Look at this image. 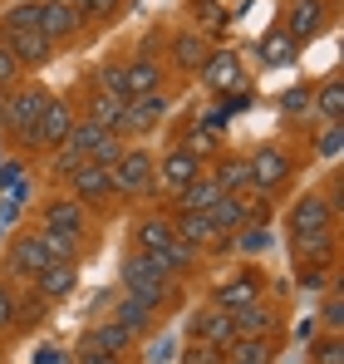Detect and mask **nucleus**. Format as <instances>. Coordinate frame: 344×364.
Here are the masks:
<instances>
[{"label":"nucleus","instance_id":"nucleus-1","mask_svg":"<svg viewBox=\"0 0 344 364\" xmlns=\"http://www.w3.org/2000/svg\"><path fill=\"white\" fill-rule=\"evenodd\" d=\"M118 281H123L128 296L148 301L158 315H172V310L182 305V281L158 261V251H138V246H128L123 261H118Z\"/></svg>","mask_w":344,"mask_h":364},{"label":"nucleus","instance_id":"nucleus-2","mask_svg":"<svg viewBox=\"0 0 344 364\" xmlns=\"http://www.w3.org/2000/svg\"><path fill=\"white\" fill-rule=\"evenodd\" d=\"M45 104H50V89L40 79H20L15 89H5V128H0V138H5V148L15 158H35L40 153L35 148V128H40Z\"/></svg>","mask_w":344,"mask_h":364},{"label":"nucleus","instance_id":"nucleus-3","mask_svg":"<svg viewBox=\"0 0 344 364\" xmlns=\"http://www.w3.org/2000/svg\"><path fill=\"white\" fill-rule=\"evenodd\" d=\"M109 173H114V197L128 207H148L158 197V153L148 143H128Z\"/></svg>","mask_w":344,"mask_h":364},{"label":"nucleus","instance_id":"nucleus-4","mask_svg":"<svg viewBox=\"0 0 344 364\" xmlns=\"http://www.w3.org/2000/svg\"><path fill=\"white\" fill-rule=\"evenodd\" d=\"M246 163H251V192L256 197H266V202H276L281 192H286L295 173H300V153L290 148V143H261V148H251L246 153Z\"/></svg>","mask_w":344,"mask_h":364},{"label":"nucleus","instance_id":"nucleus-5","mask_svg":"<svg viewBox=\"0 0 344 364\" xmlns=\"http://www.w3.org/2000/svg\"><path fill=\"white\" fill-rule=\"evenodd\" d=\"M281 232H286V242L320 237V232H340V207H335L320 187H305L300 197H290L286 217H281Z\"/></svg>","mask_w":344,"mask_h":364},{"label":"nucleus","instance_id":"nucleus-6","mask_svg":"<svg viewBox=\"0 0 344 364\" xmlns=\"http://www.w3.org/2000/svg\"><path fill=\"white\" fill-rule=\"evenodd\" d=\"M94 222H99V217H94L89 207H79L64 187H55V192L40 202V212H35V227H45V232H55V237H69V242H79V246L94 237Z\"/></svg>","mask_w":344,"mask_h":364},{"label":"nucleus","instance_id":"nucleus-7","mask_svg":"<svg viewBox=\"0 0 344 364\" xmlns=\"http://www.w3.org/2000/svg\"><path fill=\"white\" fill-rule=\"evenodd\" d=\"M50 266V251L40 242V227H20L15 237H5V251H0V276L15 281V286H30L40 271Z\"/></svg>","mask_w":344,"mask_h":364},{"label":"nucleus","instance_id":"nucleus-8","mask_svg":"<svg viewBox=\"0 0 344 364\" xmlns=\"http://www.w3.org/2000/svg\"><path fill=\"white\" fill-rule=\"evenodd\" d=\"M340 20V5L335 0H286V15H281V30L295 50L315 45L320 35H330Z\"/></svg>","mask_w":344,"mask_h":364},{"label":"nucleus","instance_id":"nucleus-9","mask_svg":"<svg viewBox=\"0 0 344 364\" xmlns=\"http://www.w3.org/2000/svg\"><path fill=\"white\" fill-rule=\"evenodd\" d=\"M172 109H177V94H172V89L138 94V99L123 104V123H118V133H123L128 143H148V133L163 128V123L172 119Z\"/></svg>","mask_w":344,"mask_h":364},{"label":"nucleus","instance_id":"nucleus-10","mask_svg":"<svg viewBox=\"0 0 344 364\" xmlns=\"http://www.w3.org/2000/svg\"><path fill=\"white\" fill-rule=\"evenodd\" d=\"M261 296H271V281H266V271H261L256 261H241L236 271L217 276V281L207 286V301L222 305V310H241V305L261 301Z\"/></svg>","mask_w":344,"mask_h":364},{"label":"nucleus","instance_id":"nucleus-11","mask_svg":"<svg viewBox=\"0 0 344 364\" xmlns=\"http://www.w3.org/2000/svg\"><path fill=\"white\" fill-rule=\"evenodd\" d=\"M197 79H202V89H207L212 99H227V94L251 89L246 60H241V50H231V45H212L207 60H202V69H197Z\"/></svg>","mask_w":344,"mask_h":364},{"label":"nucleus","instance_id":"nucleus-12","mask_svg":"<svg viewBox=\"0 0 344 364\" xmlns=\"http://www.w3.org/2000/svg\"><path fill=\"white\" fill-rule=\"evenodd\" d=\"M207 50H212V40L197 25H172V30H163V64H168V74H177V79H192L202 69V60H207Z\"/></svg>","mask_w":344,"mask_h":364},{"label":"nucleus","instance_id":"nucleus-13","mask_svg":"<svg viewBox=\"0 0 344 364\" xmlns=\"http://www.w3.org/2000/svg\"><path fill=\"white\" fill-rule=\"evenodd\" d=\"M40 35L55 50H79L84 35H89V20L79 15L74 0H40Z\"/></svg>","mask_w":344,"mask_h":364},{"label":"nucleus","instance_id":"nucleus-14","mask_svg":"<svg viewBox=\"0 0 344 364\" xmlns=\"http://www.w3.org/2000/svg\"><path fill=\"white\" fill-rule=\"evenodd\" d=\"M64 192L79 202V207H89L94 217H104L109 207H114V173L109 168H99V163H79L69 178H64Z\"/></svg>","mask_w":344,"mask_h":364},{"label":"nucleus","instance_id":"nucleus-15","mask_svg":"<svg viewBox=\"0 0 344 364\" xmlns=\"http://www.w3.org/2000/svg\"><path fill=\"white\" fill-rule=\"evenodd\" d=\"M172 232H177V242H187L202 256H231V237L217 232L212 212H172Z\"/></svg>","mask_w":344,"mask_h":364},{"label":"nucleus","instance_id":"nucleus-16","mask_svg":"<svg viewBox=\"0 0 344 364\" xmlns=\"http://www.w3.org/2000/svg\"><path fill=\"white\" fill-rule=\"evenodd\" d=\"M143 340L133 335V330H123L114 315H99L84 335H79V345L74 350H84V355H118V360H133V350H138Z\"/></svg>","mask_w":344,"mask_h":364},{"label":"nucleus","instance_id":"nucleus-17","mask_svg":"<svg viewBox=\"0 0 344 364\" xmlns=\"http://www.w3.org/2000/svg\"><path fill=\"white\" fill-rule=\"evenodd\" d=\"M207 212H212L217 232H222V237H231V232H241L251 217H266V212H271V202H266V197H256V192H222Z\"/></svg>","mask_w":344,"mask_h":364},{"label":"nucleus","instance_id":"nucleus-18","mask_svg":"<svg viewBox=\"0 0 344 364\" xmlns=\"http://www.w3.org/2000/svg\"><path fill=\"white\" fill-rule=\"evenodd\" d=\"M202 168H207V163H202V158H197V153H192L187 143H177V138H172L168 148L158 153V192L177 197V192H182L187 182L202 173Z\"/></svg>","mask_w":344,"mask_h":364},{"label":"nucleus","instance_id":"nucleus-19","mask_svg":"<svg viewBox=\"0 0 344 364\" xmlns=\"http://www.w3.org/2000/svg\"><path fill=\"white\" fill-rule=\"evenodd\" d=\"M168 64L163 55H148V50H133L128 60H123V94L128 99H138V94H153V89H168Z\"/></svg>","mask_w":344,"mask_h":364},{"label":"nucleus","instance_id":"nucleus-20","mask_svg":"<svg viewBox=\"0 0 344 364\" xmlns=\"http://www.w3.org/2000/svg\"><path fill=\"white\" fill-rule=\"evenodd\" d=\"M79 119V109H74V94H50V104H45V114H40V128H35V148L40 153H50L64 143V133L74 128Z\"/></svg>","mask_w":344,"mask_h":364},{"label":"nucleus","instance_id":"nucleus-21","mask_svg":"<svg viewBox=\"0 0 344 364\" xmlns=\"http://www.w3.org/2000/svg\"><path fill=\"white\" fill-rule=\"evenodd\" d=\"M231 320H236V335H281V325H286V310L281 301H271V296H261V301L241 305V310H231Z\"/></svg>","mask_w":344,"mask_h":364},{"label":"nucleus","instance_id":"nucleus-22","mask_svg":"<svg viewBox=\"0 0 344 364\" xmlns=\"http://www.w3.org/2000/svg\"><path fill=\"white\" fill-rule=\"evenodd\" d=\"M30 291H35L45 305L69 301V296L79 291V261H50V266H45V271L30 281Z\"/></svg>","mask_w":344,"mask_h":364},{"label":"nucleus","instance_id":"nucleus-23","mask_svg":"<svg viewBox=\"0 0 344 364\" xmlns=\"http://www.w3.org/2000/svg\"><path fill=\"white\" fill-rule=\"evenodd\" d=\"M128 237H133L138 251H163V246L177 237V232H172V212H168V207H143V212L133 217Z\"/></svg>","mask_w":344,"mask_h":364},{"label":"nucleus","instance_id":"nucleus-24","mask_svg":"<svg viewBox=\"0 0 344 364\" xmlns=\"http://www.w3.org/2000/svg\"><path fill=\"white\" fill-rule=\"evenodd\" d=\"M187 335H197V340H207V345H222L227 350L231 340H236V320H231V310L222 305H197L192 310V320H187Z\"/></svg>","mask_w":344,"mask_h":364},{"label":"nucleus","instance_id":"nucleus-25","mask_svg":"<svg viewBox=\"0 0 344 364\" xmlns=\"http://www.w3.org/2000/svg\"><path fill=\"white\" fill-rule=\"evenodd\" d=\"M123 94H109V89H94V84H84V94H79V119H89V123H99V128H114L118 133V123H123Z\"/></svg>","mask_w":344,"mask_h":364},{"label":"nucleus","instance_id":"nucleus-26","mask_svg":"<svg viewBox=\"0 0 344 364\" xmlns=\"http://www.w3.org/2000/svg\"><path fill=\"white\" fill-rule=\"evenodd\" d=\"M0 40L10 45V55L20 60V69H25V74L50 69V64H55V55H59V50L45 40V35H40V30H20V35H0Z\"/></svg>","mask_w":344,"mask_h":364},{"label":"nucleus","instance_id":"nucleus-27","mask_svg":"<svg viewBox=\"0 0 344 364\" xmlns=\"http://www.w3.org/2000/svg\"><path fill=\"white\" fill-rule=\"evenodd\" d=\"M109 315H114V320L123 325V330H133L138 340H148L153 330H163V315H158V310H153L148 301H138V296H128V291H123V296L114 301V310H109Z\"/></svg>","mask_w":344,"mask_h":364},{"label":"nucleus","instance_id":"nucleus-28","mask_svg":"<svg viewBox=\"0 0 344 364\" xmlns=\"http://www.w3.org/2000/svg\"><path fill=\"white\" fill-rule=\"evenodd\" d=\"M276 246V222H271V212L266 217H251L241 232H231V256H241V261H256L261 251H271Z\"/></svg>","mask_w":344,"mask_h":364},{"label":"nucleus","instance_id":"nucleus-29","mask_svg":"<svg viewBox=\"0 0 344 364\" xmlns=\"http://www.w3.org/2000/svg\"><path fill=\"white\" fill-rule=\"evenodd\" d=\"M207 173L217 178L222 192H251V163H246V153H236V148H222V153L207 163Z\"/></svg>","mask_w":344,"mask_h":364},{"label":"nucleus","instance_id":"nucleus-30","mask_svg":"<svg viewBox=\"0 0 344 364\" xmlns=\"http://www.w3.org/2000/svg\"><path fill=\"white\" fill-rule=\"evenodd\" d=\"M335 256H340V232H320V237L290 242V261L295 266H330L335 271Z\"/></svg>","mask_w":344,"mask_h":364},{"label":"nucleus","instance_id":"nucleus-31","mask_svg":"<svg viewBox=\"0 0 344 364\" xmlns=\"http://www.w3.org/2000/svg\"><path fill=\"white\" fill-rule=\"evenodd\" d=\"M310 109H315V123H344V79L340 74H325L310 89Z\"/></svg>","mask_w":344,"mask_h":364},{"label":"nucleus","instance_id":"nucleus-32","mask_svg":"<svg viewBox=\"0 0 344 364\" xmlns=\"http://www.w3.org/2000/svg\"><path fill=\"white\" fill-rule=\"evenodd\" d=\"M310 89H315V84H310V79H300V84H290L286 94L276 99V109H281V123H286V128H305V133L315 128V109H310Z\"/></svg>","mask_w":344,"mask_h":364},{"label":"nucleus","instance_id":"nucleus-33","mask_svg":"<svg viewBox=\"0 0 344 364\" xmlns=\"http://www.w3.org/2000/svg\"><path fill=\"white\" fill-rule=\"evenodd\" d=\"M305 153H310V163L335 168V163H340V153H344V123H315V128H310Z\"/></svg>","mask_w":344,"mask_h":364},{"label":"nucleus","instance_id":"nucleus-34","mask_svg":"<svg viewBox=\"0 0 344 364\" xmlns=\"http://www.w3.org/2000/svg\"><path fill=\"white\" fill-rule=\"evenodd\" d=\"M227 364H276V340L271 335H236L227 345Z\"/></svg>","mask_w":344,"mask_h":364},{"label":"nucleus","instance_id":"nucleus-35","mask_svg":"<svg viewBox=\"0 0 344 364\" xmlns=\"http://www.w3.org/2000/svg\"><path fill=\"white\" fill-rule=\"evenodd\" d=\"M177 143H187V148H192V153H197L202 163H212V158H217V153L227 148L222 128H207L202 119H192V128H182V133H177Z\"/></svg>","mask_w":344,"mask_h":364},{"label":"nucleus","instance_id":"nucleus-36","mask_svg":"<svg viewBox=\"0 0 344 364\" xmlns=\"http://www.w3.org/2000/svg\"><path fill=\"white\" fill-rule=\"evenodd\" d=\"M40 30V0H5L0 5V35Z\"/></svg>","mask_w":344,"mask_h":364},{"label":"nucleus","instance_id":"nucleus-37","mask_svg":"<svg viewBox=\"0 0 344 364\" xmlns=\"http://www.w3.org/2000/svg\"><path fill=\"white\" fill-rule=\"evenodd\" d=\"M256 55H261V64H271V69H286V64H295V55H300V50L290 45V40H286V30L276 25V30H266V35H261Z\"/></svg>","mask_w":344,"mask_h":364},{"label":"nucleus","instance_id":"nucleus-38","mask_svg":"<svg viewBox=\"0 0 344 364\" xmlns=\"http://www.w3.org/2000/svg\"><path fill=\"white\" fill-rule=\"evenodd\" d=\"M74 5H79V15L89 20V35L118 25V20H123V10H128V0H74Z\"/></svg>","mask_w":344,"mask_h":364},{"label":"nucleus","instance_id":"nucleus-39","mask_svg":"<svg viewBox=\"0 0 344 364\" xmlns=\"http://www.w3.org/2000/svg\"><path fill=\"white\" fill-rule=\"evenodd\" d=\"M158 261L168 266V271L177 276V281H187V276H192V271L202 266V251H192L187 242H177V237H172V242L163 246V251H158Z\"/></svg>","mask_w":344,"mask_h":364},{"label":"nucleus","instance_id":"nucleus-40","mask_svg":"<svg viewBox=\"0 0 344 364\" xmlns=\"http://www.w3.org/2000/svg\"><path fill=\"white\" fill-rule=\"evenodd\" d=\"M187 10H192V20H187V25H197L207 40H217V35H222V25H227V10H222L217 0H187Z\"/></svg>","mask_w":344,"mask_h":364},{"label":"nucleus","instance_id":"nucleus-41","mask_svg":"<svg viewBox=\"0 0 344 364\" xmlns=\"http://www.w3.org/2000/svg\"><path fill=\"white\" fill-rule=\"evenodd\" d=\"M20 335V286L0 276V340Z\"/></svg>","mask_w":344,"mask_h":364},{"label":"nucleus","instance_id":"nucleus-42","mask_svg":"<svg viewBox=\"0 0 344 364\" xmlns=\"http://www.w3.org/2000/svg\"><path fill=\"white\" fill-rule=\"evenodd\" d=\"M320 296H325V301H320V320H315V325L340 335V330H344V291H340V281H330Z\"/></svg>","mask_w":344,"mask_h":364},{"label":"nucleus","instance_id":"nucleus-43","mask_svg":"<svg viewBox=\"0 0 344 364\" xmlns=\"http://www.w3.org/2000/svg\"><path fill=\"white\" fill-rule=\"evenodd\" d=\"M305 364H344V340L335 330H315L310 335V360Z\"/></svg>","mask_w":344,"mask_h":364},{"label":"nucleus","instance_id":"nucleus-44","mask_svg":"<svg viewBox=\"0 0 344 364\" xmlns=\"http://www.w3.org/2000/svg\"><path fill=\"white\" fill-rule=\"evenodd\" d=\"M177 364H227V350H222V345H207V340H197V335H187L182 350H177Z\"/></svg>","mask_w":344,"mask_h":364},{"label":"nucleus","instance_id":"nucleus-45","mask_svg":"<svg viewBox=\"0 0 344 364\" xmlns=\"http://www.w3.org/2000/svg\"><path fill=\"white\" fill-rule=\"evenodd\" d=\"M123 148H128V138L109 128V133H104V138L94 143V153H89V163H99V168H114L118 158H123Z\"/></svg>","mask_w":344,"mask_h":364},{"label":"nucleus","instance_id":"nucleus-46","mask_svg":"<svg viewBox=\"0 0 344 364\" xmlns=\"http://www.w3.org/2000/svg\"><path fill=\"white\" fill-rule=\"evenodd\" d=\"M89 84H94V89H109V94H123V60H104L89 74ZM123 99H128V94H123Z\"/></svg>","mask_w":344,"mask_h":364},{"label":"nucleus","instance_id":"nucleus-47","mask_svg":"<svg viewBox=\"0 0 344 364\" xmlns=\"http://www.w3.org/2000/svg\"><path fill=\"white\" fill-rule=\"evenodd\" d=\"M330 281H335V271H330V266H295V286H300V291H310V296H320Z\"/></svg>","mask_w":344,"mask_h":364},{"label":"nucleus","instance_id":"nucleus-48","mask_svg":"<svg viewBox=\"0 0 344 364\" xmlns=\"http://www.w3.org/2000/svg\"><path fill=\"white\" fill-rule=\"evenodd\" d=\"M172 350H177V345H172V335L153 330V335H148V355H143V364H172V360H177Z\"/></svg>","mask_w":344,"mask_h":364},{"label":"nucleus","instance_id":"nucleus-49","mask_svg":"<svg viewBox=\"0 0 344 364\" xmlns=\"http://www.w3.org/2000/svg\"><path fill=\"white\" fill-rule=\"evenodd\" d=\"M20 79H30V74H25V69H20V60H15V55H10V45H5V40H0V89H15V84H20Z\"/></svg>","mask_w":344,"mask_h":364},{"label":"nucleus","instance_id":"nucleus-50","mask_svg":"<svg viewBox=\"0 0 344 364\" xmlns=\"http://www.w3.org/2000/svg\"><path fill=\"white\" fill-rule=\"evenodd\" d=\"M45 310H50V305L40 301L35 291H30V296H20V330H35V325L45 320Z\"/></svg>","mask_w":344,"mask_h":364},{"label":"nucleus","instance_id":"nucleus-51","mask_svg":"<svg viewBox=\"0 0 344 364\" xmlns=\"http://www.w3.org/2000/svg\"><path fill=\"white\" fill-rule=\"evenodd\" d=\"M74 364H133V360H118V355H84V350H74Z\"/></svg>","mask_w":344,"mask_h":364},{"label":"nucleus","instance_id":"nucleus-52","mask_svg":"<svg viewBox=\"0 0 344 364\" xmlns=\"http://www.w3.org/2000/svg\"><path fill=\"white\" fill-rule=\"evenodd\" d=\"M0 128H5V89H0Z\"/></svg>","mask_w":344,"mask_h":364},{"label":"nucleus","instance_id":"nucleus-53","mask_svg":"<svg viewBox=\"0 0 344 364\" xmlns=\"http://www.w3.org/2000/svg\"><path fill=\"white\" fill-rule=\"evenodd\" d=\"M0 158H5V138H0Z\"/></svg>","mask_w":344,"mask_h":364}]
</instances>
